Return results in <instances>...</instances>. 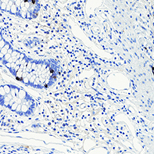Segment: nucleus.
I'll list each match as a JSON object with an SVG mask.
<instances>
[{
	"label": "nucleus",
	"mask_w": 154,
	"mask_h": 154,
	"mask_svg": "<svg viewBox=\"0 0 154 154\" xmlns=\"http://www.w3.org/2000/svg\"><path fill=\"white\" fill-rule=\"evenodd\" d=\"M16 53V52H15ZM4 64L16 78L23 83L37 88L45 87L54 78V70L48 62L31 60L20 53L2 54Z\"/></svg>",
	"instance_id": "f257e3e1"
},
{
	"label": "nucleus",
	"mask_w": 154,
	"mask_h": 154,
	"mask_svg": "<svg viewBox=\"0 0 154 154\" xmlns=\"http://www.w3.org/2000/svg\"><path fill=\"white\" fill-rule=\"evenodd\" d=\"M1 97L2 103L20 114H29L34 108L32 99L25 91L16 86H2Z\"/></svg>",
	"instance_id": "f03ea898"
},
{
	"label": "nucleus",
	"mask_w": 154,
	"mask_h": 154,
	"mask_svg": "<svg viewBox=\"0 0 154 154\" xmlns=\"http://www.w3.org/2000/svg\"><path fill=\"white\" fill-rule=\"evenodd\" d=\"M152 71H153V74H154V67H153V68H152Z\"/></svg>",
	"instance_id": "7ed1b4c3"
}]
</instances>
